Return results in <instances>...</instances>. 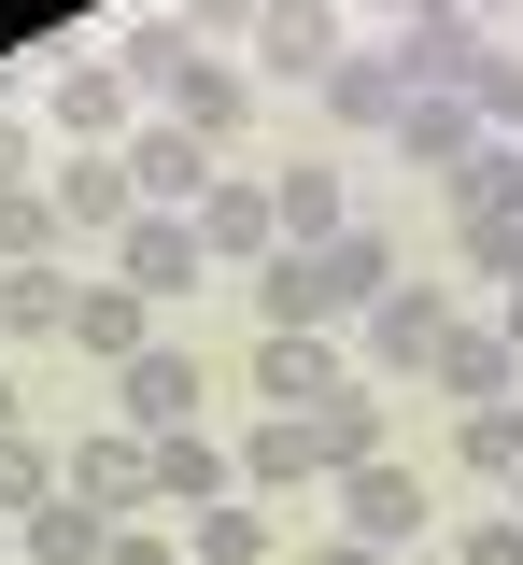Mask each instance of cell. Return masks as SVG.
Masks as SVG:
<instances>
[{
    "mask_svg": "<svg viewBox=\"0 0 523 565\" xmlns=\"http://www.w3.org/2000/svg\"><path fill=\"white\" fill-rule=\"evenodd\" d=\"M156 340H170V326H156V297H128V282H85V297H72V353L99 367V382H114V367H142Z\"/></svg>",
    "mask_w": 523,
    "mask_h": 565,
    "instance_id": "13",
    "label": "cell"
},
{
    "mask_svg": "<svg viewBox=\"0 0 523 565\" xmlns=\"http://www.w3.org/2000/svg\"><path fill=\"white\" fill-rule=\"evenodd\" d=\"M481 141H495V128H481L467 99H410V114H396V156H410V170H439V184L481 156Z\"/></svg>",
    "mask_w": 523,
    "mask_h": 565,
    "instance_id": "22",
    "label": "cell"
},
{
    "mask_svg": "<svg viewBox=\"0 0 523 565\" xmlns=\"http://www.w3.org/2000/svg\"><path fill=\"white\" fill-rule=\"evenodd\" d=\"M495 340H510V353H523V282H510V297H495Z\"/></svg>",
    "mask_w": 523,
    "mask_h": 565,
    "instance_id": "36",
    "label": "cell"
},
{
    "mask_svg": "<svg viewBox=\"0 0 523 565\" xmlns=\"http://www.w3.org/2000/svg\"><path fill=\"white\" fill-rule=\"evenodd\" d=\"M43 128H57V156H128L142 85H128L114 57H57V71H43Z\"/></svg>",
    "mask_w": 523,
    "mask_h": 565,
    "instance_id": "3",
    "label": "cell"
},
{
    "mask_svg": "<svg viewBox=\"0 0 523 565\" xmlns=\"http://www.w3.org/2000/svg\"><path fill=\"white\" fill-rule=\"evenodd\" d=\"M510 509H523V467H510Z\"/></svg>",
    "mask_w": 523,
    "mask_h": 565,
    "instance_id": "39",
    "label": "cell"
},
{
    "mask_svg": "<svg viewBox=\"0 0 523 565\" xmlns=\"http://www.w3.org/2000/svg\"><path fill=\"white\" fill-rule=\"evenodd\" d=\"M269 552H284L269 494H226V509H184V565H269Z\"/></svg>",
    "mask_w": 523,
    "mask_h": 565,
    "instance_id": "21",
    "label": "cell"
},
{
    "mask_svg": "<svg viewBox=\"0 0 523 565\" xmlns=\"http://www.w3.org/2000/svg\"><path fill=\"white\" fill-rule=\"evenodd\" d=\"M57 481H72V467H57V452H43V438L14 424V438H0V523H29V509H43Z\"/></svg>",
    "mask_w": 523,
    "mask_h": 565,
    "instance_id": "29",
    "label": "cell"
},
{
    "mask_svg": "<svg viewBox=\"0 0 523 565\" xmlns=\"http://www.w3.org/2000/svg\"><path fill=\"white\" fill-rule=\"evenodd\" d=\"M452 212H510L523 226V141H481V156L452 170Z\"/></svg>",
    "mask_w": 523,
    "mask_h": 565,
    "instance_id": "28",
    "label": "cell"
},
{
    "mask_svg": "<svg viewBox=\"0 0 523 565\" xmlns=\"http://www.w3.org/2000/svg\"><path fill=\"white\" fill-rule=\"evenodd\" d=\"M311 114H325L340 141H396V114H410V85H396V57L369 43V57H340L325 85H311Z\"/></svg>",
    "mask_w": 523,
    "mask_h": 565,
    "instance_id": "14",
    "label": "cell"
},
{
    "mask_svg": "<svg viewBox=\"0 0 523 565\" xmlns=\"http://www.w3.org/2000/svg\"><path fill=\"white\" fill-rule=\"evenodd\" d=\"M340 14H425V0H340Z\"/></svg>",
    "mask_w": 523,
    "mask_h": 565,
    "instance_id": "37",
    "label": "cell"
},
{
    "mask_svg": "<svg viewBox=\"0 0 523 565\" xmlns=\"http://www.w3.org/2000/svg\"><path fill=\"white\" fill-rule=\"evenodd\" d=\"M439 340H452V297H439V282H396V297L354 311V382H425Z\"/></svg>",
    "mask_w": 523,
    "mask_h": 565,
    "instance_id": "5",
    "label": "cell"
},
{
    "mask_svg": "<svg viewBox=\"0 0 523 565\" xmlns=\"http://www.w3.org/2000/svg\"><path fill=\"white\" fill-rule=\"evenodd\" d=\"M298 565H396V552H369V537H340V523H325V537H298Z\"/></svg>",
    "mask_w": 523,
    "mask_h": 565,
    "instance_id": "34",
    "label": "cell"
},
{
    "mask_svg": "<svg viewBox=\"0 0 523 565\" xmlns=\"http://www.w3.org/2000/svg\"><path fill=\"white\" fill-rule=\"evenodd\" d=\"M452 565H523V509H481V523L452 537Z\"/></svg>",
    "mask_w": 523,
    "mask_h": 565,
    "instance_id": "31",
    "label": "cell"
},
{
    "mask_svg": "<svg viewBox=\"0 0 523 565\" xmlns=\"http://www.w3.org/2000/svg\"><path fill=\"white\" fill-rule=\"evenodd\" d=\"M57 467H72V494H99V509H156V438H128V424H85Z\"/></svg>",
    "mask_w": 523,
    "mask_h": 565,
    "instance_id": "16",
    "label": "cell"
},
{
    "mask_svg": "<svg viewBox=\"0 0 523 565\" xmlns=\"http://www.w3.org/2000/svg\"><path fill=\"white\" fill-rule=\"evenodd\" d=\"M241 494H325V452H311V424H284V411H255L241 424Z\"/></svg>",
    "mask_w": 523,
    "mask_h": 565,
    "instance_id": "18",
    "label": "cell"
},
{
    "mask_svg": "<svg viewBox=\"0 0 523 565\" xmlns=\"http://www.w3.org/2000/svg\"><path fill=\"white\" fill-rule=\"evenodd\" d=\"M340 382H354V353L325 340V326H255V396H269L284 424H311Z\"/></svg>",
    "mask_w": 523,
    "mask_h": 565,
    "instance_id": "8",
    "label": "cell"
},
{
    "mask_svg": "<svg viewBox=\"0 0 523 565\" xmlns=\"http://www.w3.org/2000/svg\"><path fill=\"white\" fill-rule=\"evenodd\" d=\"M114 565H184V537H156V523H128V537H114Z\"/></svg>",
    "mask_w": 523,
    "mask_h": 565,
    "instance_id": "35",
    "label": "cell"
},
{
    "mask_svg": "<svg viewBox=\"0 0 523 565\" xmlns=\"http://www.w3.org/2000/svg\"><path fill=\"white\" fill-rule=\"evenodd\" d=\"M340 57H354V14H340V0H269V14L241 29V71H255V99H269V85L298 99V85H325Z\"/></svg>",
    "mask_w": 523,
    "mask_h": 565,
    "instance_id": "2",
    "label": "cell"
},
{
    "mask_svg": "<svg viewBox=\"0 0 523 565\" xmlns=\"http://www.w3.org/2000/svg\"><path fill=\"white\" fill-rule=\"evenodd\" d=\"M325 509H340V537H369V552H396V565H410V537L439 523L410 452H369V467H340V481H325Z\"/></svg>",
    "mask_w": 523,
    "mask_h": 565,
    "instance_id": "6",
    "label": "cell"
},
{
    "mask_svg": "<svg viewBox=\"0 0 523 565\" xmlns=\"http://www.w3.org/2000/svg\"><path fill=\"white\" fill-rule=\"evenodd\" d=\"M43 184V156H29V114H14V85H0V199H29Z\"/></svg>",
    "mask_w": 523,
    "mask_h": 565,
    "instance_id": "32",
    "label": "cell"
},
{
    "mask_svg": "<svg viewBox=\"0 0 523 565\" xmlns=\"http://www.w3.org/2000/svg\"><path fill=\"white\" fill-rule=\"evenodd\" d=\"M0 565H14V552H0Z\"/></svg>",
    "mask_w": 523,
    "mask_h": 565,
    "instance_id": "40",
    "label": "cell"
},
{
    "mask_svg": "<svg viewBox=\"0 0 523 565\" xmlns=\"http://www.w3.org/2000/svg\"><path fill=\"white\" fill-rule=\"evenodd\" d=\"M72 269H0V340H72Z\"/></svg>",
    "mask_w": 523,
    "mask_h": 565,
    "instance_id": "24",
    "label": "cell"
},
{
    "mask_svg": "<svg viewBox=\"0 0 523 565\" xmlns=\"http://www.w3.org/2000/svg\"><path fill=\"white\" fill-rule=\"evenodd\" d=\"M452 255H467V282L510 297V282H523V226H510V212H452Z\"/></svg>",
    "mask_w": 523,
    "mask_h": 565,
    "instance_id": "27",
    "label": "cell"
},
{
    "mask_svg": "<svg viewBox=\"0 0 523 565\" xmlns=\"http://www.w3.org/2000/svg\"><path fill=\"white\" fill-rule=\"evenodd\" d=\"M269 212H284V241H298V255H325V241H354V199H340V170H325V156H298V170H269Z\"/></svg>",
    "mask_w": 523,
    "mask_h": 565,
    "instance_id": "20",
    "label": "cell"
},
{
    "mask_svg": "<svg viewBox=\"0 0 523 565\" xmlns=\"http://www.w3.org/2000/svg\"><path fill=\"white\" fill-rule=\"evenodd\" d=\"M467 114H481L495 141H523V43L510 29H495V57H481V85H467Z\"/></svg>",
    "mask_w": 523,
    "mask_h": 565,
    "instance_id": "30",
    "label": "cell"
},
{
    "mask_svg": "<svg viewBox=\"0 0 523 565\" xmlns=\"http://www.w3.org/2000/svg\"><path fill=\"white\" fill-rule=\"evenodd\" d=\"M199 255H213V269H269V255H284V212H269V170H213V199H199Z\"/></svg>",
    "mask_w": 523,
    "mask_h": 565,
    "instance_id": "9",
    "label": "cell"
},
{
    "mask_svg": "<svg viewBox=\"0 0 523 565\" xmlns=\"http://www.w3.org/2000/svg\"><path fill=\"white\" fill-rule=\"evenodd\" d=\"M425 382H439L452 411H495V396H523V353L495 340V326H452V340H439V367H425Z\"/></svg>",
    "mask_w": 523,
    "mask_h": 565,
    "instance_id": "19",
    "label": "cell"
},
{
    "mask_svg": "<svg viewBox=\"0 0 523 565\" xmlns=\"http://www.w3.org/2000/svg\"><path fill=\"white\" fill-rule=\"evenodd\" d=\"M382 57H396V85H410V99H467V85H481V57H495V29H481L467 0H425V14H396V43H382Z\"/></svg>",
    "mask_w": 523,
    "mask_h": 565,
    "instance_id": "4",
    "label": "cell"
},
{
    "mask_svg": "<svg viewBox=\"0 0 523 565\" xmlns=\"http://www.w3.org/2000/svg\"><path fill=\"white\" fill-rule=\"evenodd\" d=\"M226 494H241V438H213V424L156 438V509H226Z\"/></svg>",
    "mask_w": 523,
    "mask_h": 565,
    "instance_id": "17",
    "label": "cell"
},
{
    "mask_svg": "<svg viewBox=\"0 0 523 565\" xmlns=\"http://www.w3.org/2000/svg\"><path fill=\"white\" fill-rule=\"evenodd\" d=\"M452 467L510 494V467H523V396H495V411H467V424H452Z\"/></svg>",
    "mask_w": 523,
    "mask_h": 565,
    "instance_id": "25",
    "label": "cell"
},
{
    "mask_svg": "<svg viewBox=\"0 0 523 565\" xmlns=\"http://www.w3.org/2000/svg\"><path fill=\"white\" fill-rule=\"evenodd\" d=\"M170 14H184V29H199V43H213V29H255V14H269V0H170Z\"/></svg>",
    "mask_w": 523,
    "mask_h": 565,
    "instance_id": "33",
    "label": "cell"
},
{
    "mask_svg": "<svg viewBox=\"0 0 523 565\" xmlns=\"http://www.w3.org/2000/svg\"><path fill=\"white\" fill-rule=\"evenodd\" d=\"M128 184H142V212H199L213 199V141L170 128V114H142V128H128Z\"/></svg>",
    "mask_w": 523,
    "mask_h": 565,
    "instance_id": "11",
    "label": "cell"
},
{
    "mask_svg": "<svg viewBox=\"0 0 523 565\" xmlns=\"http://www.w3.org/2000/svg\"><path fill=\"white\" fill-rule=\"evenodd\" d=\"M43 199H57L72 241H114V226L142 212V184H128V156H57V170H43Z\"/></svg>",
    "mask_w": 523,
    "mask_h": 565,
    "instance_id": "15",
    "label": "cell"
},
{
    "mask_svg": "<svg viewBox=\"0 0 523 565\" xmlns=\"http://www.w3.org/2000/svg\"><path fill=\"white\" fill-rule=\"evenodd\" d=\"M114 537H128V523H114L99 494H72V481H57L29 523H14V565H114Z\"/></svg>",
    "mask_w": 523,
    "mask_h": 565,
    "instance_id": "12",
    "label": "cell"
},
{
    "mask_svg": "<svg viewBox=\"0 0 523 565\" xmlns=\"http://www.w3.org/2000/svg\"><path fill=\"white\" fill-rule=\"evenodd\" d=\"M0 269H72V226H57L43 184H29V199H0Z\"/></svg>",
    "mask_w": 523,
    "mask_h": 565,
    "instance_id": "26",
    "label": "cell"
},
{
    "mask_svg": "<svg viewBox=\"0 0 523 565\" xmlns=\"http://www.w3.org/2000/svg\"><path fill=\"white\" fill-rule=\"evenodd\" d=\"M0 438H14V382H0Z\"/></svg>",
    "mask_w": 523,
    "mask_h": 565,
    "instance_id": "38",
    "label": "cell"
},
{
    "mask_svg": "<svg viewBox=\"0 0 523 565\" xmlns=\"http://www.w3.org/2000/svg\"><path fill=\"white\" fill-rule=\"evenodd\" d=\"M199 396H213V382H199V353H184V340H156L142 367H114V424H128V438H184Z\"/></svg>",
    "mask_w": 523,
    "mask_h": 565,
    "instance_id": "10",
    "label": "cell"
},
{
    "mask_svg": "<svg viewBox=\"0 0 523 565\" xmlns=\"http://www.w3.org/2000/svg\"><path fill=\"white\" fill-rule=\"evenodd\" d=\"M114 71L142 85V114H170V128H199V141H241V128H255V71L213 57L184 14H142V29L114 43Z\"/></svg>",
    "mask_w": 523,
    "mask_h": 565,
    "instance_id": "1",
    "label": "cell"
},
{
    "mask_svg": "<svg viewBox=\"0 0 523 565\" xmlns=\"http://www.w3.org/2000/svg\"><path fill=\"white\" fill-rule=\"evenodd\" d=\"M311 452H325V481L369 467V452H396V438H382V382H340V396L311 411Z\"/></svg>",
    "mask_w": 523,
    "mask_h": 565,
    "instance_id": "23",
    "label": "cell"
},
{
    "mask_svg": "<svg viewBox=\"0 0 523 565\" xmlns=\"http://www.w3.org/2000/svg\"><path fill=\"white\" fill-rule=\"evenodd\" d=\"M114 282H128V297H156V311H170V297H199V282H213L199 212H128V226H114Z\"/></svg>",
    "mask_w": 523,
    "mask_h": 565,
    "instance_id": "7",
    "label": "cell"
}]
</instances>
